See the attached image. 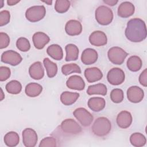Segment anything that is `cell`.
<instances>
[{"label": "cell", "mask_w": 147, "mask_h": 147, "mask_svg": "<svg viewBox=\"0 0 147 147\" xmlns=\"http://www.w3.org/2000/svg\"><path fill=\"white\" fill-rule=\"evenodd\" d=\"M125 34L126 38L131 42L142 41L146 38L147 36L145 22L139 18L130 20L127 23Z\"/></svg>", "instance_id": "cell-1"}, {"label": "cell", "mask_w": 147, "mask_h": 147, "mask_svg": "<svg viewBox=\"0 0 147 147\" xmlns=\"http://www.w3.org/2000/svg\"><path fill=\"white\" fill-rule=\"evenodd\" d=\"M92 133L98 137L107 136L111 129V123L110 120L105 117H100L95 119L92 126Z\"/></svg>", "instance_id": "cell-2"}, {"label": "cell", "mask_w": 147, "mask_h": 147, "mask_svg": "<svg viewBox=\"0 0 147 147\" xmlns=\"http://www.w3.org/2000/svg\"><path fill=\"white\" fill-rule=\"evenodd\" d=\"M95 16L98 23L102 25H109L113 20L112 10L105 5L100 6L96 9Z\"/></svg>", "instance_id": "cell-3"}, {"label": "cell", "mask_w": 147, "mask_h": 147, "mask_svg": "<svg viewBox=\"0 0 147 147\" xmlns=\"http://www.w3.org/2000/svg\"><path fill=\"white\" fill-rule=\"evenodd\" d=\"M46 9L43 5L33 6L28 8L25 12L26 19L32 22L41 20L45 16Z\"/></svg>", "instance_id": "cell-4"}, {"label": "cell", "mask_w": 147, "mask_h": 147, "mask_svg": "<svg viewBox=\"0 0 147 147\" xmlns=\"http://www.w3.org/2000/svg\"><path fill=\"white\" fill-rule=\"evenodd\" d=\"M128 53L119 47H113L110 48L107 52L109 60L116 65H121L127 56Z\"/></svg>", "instance_id": "cell-5"}, {"label": "cell", "mask_w": 147, "mask_h": 147, "mask_svg": "<svg viewBox=\"0 0 147 147\" xmlns=\"http://www.w3.org/2000/svg\"><path fill=\"white\" fill-rule=\"evenodd\" d=\"M61 130L67 135H77L82 130V127L74 119H65L62 121L60 126Z\"/></svg>", "instance_id": "cell-6"}, {"label": "cell", "mask_w": 147, "mask_h": 147, "mask_svg": "<svg viewBox=\"0 0 147 147\" xmlns=\"http://www.w3.org/2000/svg\"><path fill=\"white\" fill-rule=\"evenodd\" d=\"M73 115L80 124L84 127L89 126L94 119L93 115L83 107L75 109L73 112Z\"/></svg>", "instance_id": "cell-7"}, {"label": "cell", "mask_w": 147, "mask_h": 147, "mask_svg": "<svg viewBox=\"0 0 147 147\" xmlns=\"http://www.w3.org/2000/svg\"><path fill=\"white\" fill-rule=\"evenodd\" d=\"M125 73L123 71L119 68H111L107 74V79L109 83L114 86H117L122 84L125 80Z\"/></svg>", "instance_id": "cell-8"}, {"label": "cell", "mask_w": 147, "mask_h": 147, "mask_svg": "<svg viewBox=\"0 0 147 147\" xmlns=\"http://www.w3.org/2000/svg\"><path fill=\"white\" fill-rule=\"evenodd\" d=\"M1 60L4 63L16 66L22 61V58L18 52L13 50H7L2 53Z\"/></svg>", "instance_id": "cell-9"}, {"label": "cell", "mask_w": 147, "mask_h": 147, "mask_svg": "<svg viewBox=\"0 0 147 147\" xmlns=\"http://www.w3.org/2000/svg\"><path fill=\"white\" fill-rule=\"evenodd\" d=\"M22 142L26 147H34L38 140L37 133L31 128L25 129L22 133Z\"/></svg>", "instance_id": "cell-10"}, {"label": "cell", "mask_w": 147, "mask_h": 147, "mask_svg": "<svg viewBox=\"0 0 147 147\" xmlns=\"http://www.w3.org/2000/svg\"><path fill=\"white\" fill-rule=\"evenodd\" d=\"M144 96V91L137 86H131L127 90V98L130 102L134 103H139L142 101Z\"/></svg>", "instance_id": "cell-11"}, {"label": "cell", "mask_w": 147, "mask_h": 147, "mask_svg": "<svg viewBox=\"0 0 147 147\" xmlns=\"http://www.w3.org/2000/svg\"><path fill=\"white\" fill-rule=\"evenodd\" d=\"M89 41L94 46L101 47L107 42V38L106 34L100 30L93 32L89 36Z\"/></svg>", "instance_id": "cell-12"}, {"label": "cell", "mask_w": 147, "mask_h": 147, "mask_svg": "<svg viewBox=\"0 0 147 147\" xmlns=\"http://www.w3.org/2000/svg\"><path fill=\"white\" fill-rule=\"evenodd\" d=\"M116 121L119 127L122 129H126L131 125L133 121V118L130 112L123 110L121 111L117 115Z\"/></svg>", "instance_id": "cell-13"}, {"label": "cell", "mask_w": 147, "mask_h": 147, "mask_svg": "<svg viewBox=\"0 0 147 147\" xmlns=\"http://www.w3.org/2000/svg\"><path fill=\"white\" fill-rule=\"evenodd\" d=\"M65 30L69 36H74L80 34L82 31L81 23L76 20H69L65 25Z\"/></svg>", "instance_id": "cell-14"}, {"label": "cell", "mask_w": 147, "mask_h": 147, "mask_svg": "<svg viewBox=\"0 0 147 147\" xmlns=\"http://www.w3.org/2000/svg\"><path fill=\"white\" fill-rule=\"evenodd\" d=\"M32 41L34 47L37 49H42L49 42V37L42 32H36L33 37Z\"/></svg>", "instance_id": "cell-15"}, {"label": "cell", "mask_w": 147, "mask_h": 147, "mask_svg": "<svg viewBox=\"0 0 147 147\" xmlns=\"http://www.w3.org/2000/svg\"><path fill=\"white\" fill-rule=\"evenodd\" d=\"M98 55L94 49L88 48L85 49L81 56V60L85 65H91L95 63L98 59Z\"/></svg>", "instance_id": "cell-16"}, {"label": "cell", "mask_w": 147, "mask_h": 147, "mask_svg": "<svg viewBox=\"0 0 147 147\" xmlns=\"http://www.w3.org/2000/svg\"><path fill=\"white\" fill-rule=\"evenodd\" d=\"M135 11L134 5L129 1L122 2L118 7V15L122 18H128L131 16Z\"/></svg>", "instance_id": "cell-17"}, {"label": "cell", "mask_w": 147, "mask_h": 147, "mask_svg": "<svg viewBox=\"0 0 147 147\" xmlns=\"http://www.w3.org/2000/svg\"><path fill=\"white\" fill-rule=\"evenodd\" d=\"M66 85L70 89L78 91H82L85 87V83L83 78L76 75L70 76L66 82Z\"/></svg>", "instance_id": "cell-18"}, {"label": "cell", "mask_w": 147, "mask_h": 147, "mask_svg": "<svg viewBox=\"0 0 147 147\" xmlns=\"http://www.w3.org/2000/svg\"><path fill=\"white\" fill-rule=\"evenodd\" d=\"M84 76L88 83H93L100 80L103 77V74L100 69L94 67L85 69Z\"/></svg>", "instance_id": "cell-19"}, {"label": "cell", "mask_w": 147, "mask_h": 147, "mask_svg": "<svg viewBox=\"0 0 147 147\" xmlns=\"http://www.w3.org/2000/svg\"><path fill=\"white\" fill-rule=\"evenodd\" d=\"M29 74L33 79H41L44 76V69L41 63L36 61L33 63L29 68Z\"/></svg>", "instance_id": "cell-20"}, {"label": "cell", "mask_w": 147, "mask_h": 147, "mask_svg": "<svg viewBox=\"0 0 147 147\" xmlns=\"http://www.w3.org/2000/svg\"><path fill=\"white\" fill-rule=\"evenodd\" d=\"M88 107L95 112L102 111L106 106V101L101 97H92L88 100Z\"/></svg>", "instance_id": "cell-21"}, {"label": "cell", "mask_w": 147, "mask_h": 147, "mask_svg": "<svg viewBox=\"0 0 147 147\" xmlns=\"http://www.w3.org/2000/svg\"><path fill=\"white\" fill-rule=\"evenodd\" d=\"M79 97V94L78 92L64 91L60 95V101L65 106H70L74 104Z\"/></svg>", "instance_id": "cell-22"}, {"label": "cell", "mask_w": 147, "mask_h": 147, "mask_svg": "<svg viewBox=\"0 0 147 147\" xmlns=\"http://www.w3.org/2000/svg\"><path fill=\"white\" fill-rule=\"evenodd\" d=\"M47 54L56 60H61L63 57V51L58 44H52L47 49Z\"/></svg>", "instance_id": "cell-23"}, {"label": "cell", "mask_w": 147, "mask_h": 147, "mask_svg": "<svg viewBox=\"0 0 147 147\" xmlns=\"http://www.w3.org/2000/svg\"><path fill=\"white\" fill-rule=\"evenodd\" d=\"M42 91V87L37 83H30L28 84L25 88V92L29 97H36L38 96Z\"/></svg>", "instance_id": "cell-24"}, {"label": "cell", "mask_w": 147, "mask_h": 147, "mask_svg": "<svg viewBox=\"0 0 147 147\" xmlns=\"http://www.w3.org/2000/svg\"><path fill=\"white\" fill-rule=\"evenodd\" d=\"M66 56L65 60L66 61H75L78 59L79 56V49L76 45L73 44H67L65 47Z\"/></svg>", "instance_id": "cell-25"}, {"label": "cell", "mask_w": 147, "mask_h": 147, "mask_svg": "<svg viewBox=\"0 0 147 147\" xmlns=\"http://www.w3.org/2000/svg\"><path fill=\"white\" fill-rule=\"evenodd\" d=\"M107 88L105 84L102 83H98L94 85L89 86L87 90V94L89 95L99 94L105 96L107 94Z\"/></svg>", "instance_id": "cell-26"}, {"label": "cell", "mask_w": 147, "mask_h": 147, "mask_svg": "<svg viewBox=\"0 0 147 147\" xmlns=\"http://www.w3.org/2000/svg\"><path fill=\"white\" fill-rule=\"evenodd\" d=\"M127 67L132 72H137L139 71L142 65V62L141 58L137 56H130L127 61Z\"/></svg>", "instance_id": "cell-27"}, {"label": "cell", "mask_w": 147, "mask_h": 147, "mask_svg": "<svg viewBox=\"0 0 147 147\" xmlns=\"http://www.w3.org/2000/svg\"><path fill=\"white\" fill-rule=\"evenodd\" d=\"M4 142L9 147L16 146L20 142V137L18 134L15 131H9L4 136Z\"/></svg>", "instance_id": "cell-28"}, {"label": "cell", "mask_w": 147, "mask_h": 147, "mask_svg": "<svg viewBox=\"0 0 147 147\" xmlns=\"http://www.w3.org/2000/svg\"><path fill=\"white\" fill-rule=\"evenodd\" d=\"M43 63L47 71V76L50 78H53L57 73V64L51 61L49 59L46 57L43 60Z\"/></svg>", "instance_id": "cell-29"}, {"label": "cell", "mask_w": 147, "mask_h": 147, "mask_svg": "<svg viewBox=\"0 0 147 147\" xmlns=\"http://www.w3.org/2000/svg\"><path fill=\"white\" fill-rule=\"evenodd\" d=\"M130 142L135 147H141L146 144V140L142 133H134L130 136Z\"/></svg>", "instance_id": "cell-30"}, {"label": "cell", "mask_w": 147, "mask_h": 147, "mask_svg": "<svg viewBox=\"0 0 147 147\" xmlns=\"http://www.w3.org/2000/svg\"><path fill=\"white\" fill-rule=\"evenodd\" d=\"M5 88L9 94H18L22 90V85L18 80H13L6 84Z\"/></svg>", "instance_id": "cell-31"}, {"label": "cell", "mask_w": 147, "mask_h": 147, "mask_svg": "<svg viewBox=\"0 0 147 147\" xmlns=\"http://www.w3.org/2000/svg\"><path fill=\"white\" fill-rule=\"evenodd\" d=\"M61 72L63 75L67 76L72 73H78L82 72L80 67L75 63H71L64 64L61 67Z\"/></svg>", "instance_id": "cell-32"}, {"label": "cell", "mask_w": 147, "mask_h": 147, "mask_svg": "<svg viewBox=\"0 0 147 147\" xmlns=\"http://www.w3.org/2000/svg\"><path fill=\"white\" fill-rule=\"evenodd\" d=\"M71 3L68 0H56L55 4V10L59 13H64L68 11Z\"/></svg>", "instance_id": "cell-33"}, {"label": "cell", "mask_w": 147, "mask_h": 147, "mask_svg": "<svg viewBox=\"0 0 147 147\" xmlns=\"http://www.w3.org/2000/svg\"><path fill=\"white\" fill-rule=\"evenodd\" d=\"M123 98V91L120 88H114L110 92V99L115 103H121Z\"/></svg>", "instance_id": "cell-34"}, {"label": "cell", "mask_w": 147, "mask_h": 147, "mask_svg": "<svg viewBox=\"0 0 147 147\" xmlns=\"http://www.w3.org/2000/svg\"><path fill=\"white\" fill-rule=\"evenodd\" d=\"M17 48L22 52H27L30 48L29 41L25 37H21L17 39L16 41Z\"/></svg>", "instance_id": "cell-35"}, {"label": "cell", "mask_w": 147, "mask_h": 147, "mask_svg": "<svg viewBox=\"0 0 147 147\" xmlns=\"http://www.w3.org/2000/svg\"><path fill=\"white\" fill-rule=\"evenodd\" d=\"M56 140L52 137H47L44 138L39 144V147H55L56 146Z\"/></svg>", "instance_id": "cell-36"}, {"label": "cell", "mask_w": 147, "mask_h": 147, "mask_svg": "<svg viewBox=\"0 0 147 147\" xmlns=\"http://www.w3.org/2000/svg\"><path fill=\"white\" fill-rule=\"evenodd\" d=\"M10 14L8 10H4L0 11V26L7 25L10 22Z\"/></svg>", "instance_id": "cell-37"}, {"label": "cell", "mask_w": 147, "mask_h": 147, "mask_svg": "<svg viewBox=\"0 0 147 147\" xmlns=\"http://www.w3.org/2000/svg\"><path fill=\"white\" fill-rule=\"evenodd\" d=\"M11 75L10 68L6 66L0 67V81L3 82L8 79Z\"/></svg>", "instance_id": "cell-38"}, {"label": "cell", "mask_w": 147, "mask_h": 147, "mask_svg": "<svg viewBox=\"0 0 147 147\" xmlns=\"http://www.w3.org/2000/svg\"><path fill=\"white\" fill-rule=\"evenodd\" d=\"M10 38L7 34L4 32L0 33V49H3L9 45Z\"/></svg>", "instance_id": "cell-39"}, {"label": "cell", "mask_w": 147, "mask_h": 147, "mask_svg": "<svg viewBox=\"0 0 147 147\" xmlns=\"http://www.w3.org/2000/svg\"><path fill=\"white\" fill-rule=\"evenodd\" d=\"M139 82L144 87L147 86V69L145 68L139 76Z\"/></svg>", "instance_id": "cell-40"}, {"label": "cell", "mask_w": 147, "mask_h": 147, "mask_svg": "<svg viewBox=\"0 0 147 147\" xmlns=\"http://www.w3.org/2000/svg\"><path fill=\"white\" fill-rule=\"evenodd\" d=\"M103 2L109 6H113L115 5L118 2V1H117V0H103Z\"/></svg>", "instance_id": "cell-41"}, {"label": "cell", "mask_w": 147, "mask_h": 147, "mask_svg": "<svg viewBox=\"0 0 147 147\" xmlns=\"http://www.w3.org/2000/svg\"><path fill=\"white\" fill-rule=\"evenodd\" d=\"M19 2H20V1H18V0H7V3L9 6H13V5H16Z\"/></svg>", "instance_id": "cell-42"}, {"label": "cell", "mask_w": 147, "mask_h": 147, "mask_svg": "<svg viewBox=\"0 0 147 147\" xmlns=\"http://www.w3.org/2000/svg\"><path fill=\"white\" fill-rule=\"evenodd\" d=\"M42 2L48 4V5H51L52 3V0H49V1H42Z\"/></svg>", "instance_id": "cell-43"}, {"label": "cell", "mask_w": 147, "mask_h": 147, "mask_svg": "<svg viewBox=\"0 0 147 147\" xmlns=\"http://www.w3.org/2000/svg\"><path fill=\"white\" fill-rule=\"evenodd\" d=\"M1 98H0V100H1H1H2L3 99V98H5V95H3V90H2V88H1Z\"/></svg>", "instance_id": "cell-44"}, {"label": "cell", "mask_w": 147, "mask_h": 147, "mask_svg": "<svg viewBox=\"0 0 147 147\" xmlns=\"http://www.w3.org/2000/svg\"><path fill=\"white\" fill-rule=\"evenodd\" d=\"M0 4H1L0 8H1V7H2V6H3V1L1 0V1H0Z\"/></svg>", "instance_id": "cell-45"}]
</instances>
